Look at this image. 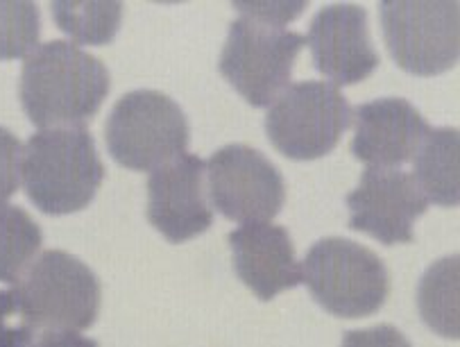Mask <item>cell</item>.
Masks as SVG:
<instances>
[{"label":"cell","mask_w":460,"mask_h":347,"mask_svg":"<svg viewBox=\"0 0 460 347\" xmlns=\"http://www.w3.org/2000/svg\"><path fill=\"white\" fill-rule=\"evenodd\" d=\"M110 71L71 41H48L25 58L21 102L39 129L84 128L110 93Z\"/></svg>","instance_id":"cell-1"},{"label":"cell","mask_w":460,"mask_h":347,"mask_svg":"<svg viewBox=\"0 0 460 347\" xmlns=\"http://www.w3.org/2000/svg\"><path fill=\"white\" fill-rule=\"evenodd\" d=\"M21 177L37 209L66 216L93 200L105 166L86 128L39 129L23 150Z\"/></svg>","instance_id":"cell-2"},{"label":"cell","mask_w":460,"mask_h":347,"mask_svg":"<svg viewBox=\"0 0 460 347\" xmlns=\"http://www.w3.org/2000/svg\"><path fill=\"white\" fill-rule=\"evenodd\" d=\"M302 280L311 295L338 318H366L390 293L385 263L361 243L342 236L320 238L306 253Z\"/></svg>","instance_id":"cell-3"},{"label":"cell","mask_w":460,"mask_h":347,"mask_svg":"<svg viewBox=\"0 0 460 347\" xmlns=\"http://www.w3.org/2000/svg\"><path fill=\"white\" fill-rule=\"evenodd\" d=\"M111 157L129 171H155L184 155L190 129L184 111L162 91H129L105 125Z\"/></svg>","instance_id":"cell-4"},{"label":"cell","mask_w":460,"mask_h":347,"mask_svg":"<svg viewBox=\"0 0 460 347\" xmlns=\"http://www.w3.org/2000/svg\"><path fill=\"white\" fill-rule=\"evenodd\" d=\"M14 289L25 318L37 332H82L98 318V277L64 250L43 253Z\"/></svg>","instance_id":"cell-5"},{"label":"cell","mask_w":460,"mask_h":347,"mask_svg":"<svg viewBox=\"0 0 460 347\" xmlns=\"http://www.w3.org/2000/svg\"><path fill=\"white\" fill-rule=\"evenodd\" d=\"M351 107L332 82L304 80L288 85L266 114L272 146L295 162L329 155L351 125Z\"/></svg>","instance_id":"cell-6"},{"label":"cell","mask_w":460,"mask_h":347,"mask_svg":"<svg viewBox=\"0 0 460 347\" xmlns=\"http://www.w3.org/2000/svg\"><path fill=\"white\" fill-rule=\"evenodd\" d=\"M384 37L394 62L413 76H440L460 53L456 0H385L379 5Z\"/></svg>","instance_id":"cell-7"},{"label":"cell","mask_w":460,"mask_h":347,"mask_svg":"<svg viewBox=\"0 0 460 347\" xmlns=\"http://www.w3.org/2000/svg\"><path fill=\"white\" fill-rule=\"evenodd\" d=\"M304 43L297 32L241 16L229 25L218 68L252 107H270L288 86Z\"/></svg>","instance_id":"cell-8"},{"label":"cell","mask_w":460,"mask_h":347,"mask_svg":"<svg viewBox=\"0 0 460 347\" xmlns=\"http://www.w3.org/2000/svg\"><path fill=\"white\" fill-rule=\"evenodd\" d=\"M209 195L216 209L241 225L270 223L286 202L279 168L250 146H225L211 155Z\"/></svg>","instance_id":"cell-9"},{"label":"cell","mask_w":460,"mask_h":347,"mask_svg":"<svg viewBox=\"0 0 460 347\" xmlns=\"http://www.w3.org/2000/svg\"><path fill=\"white\" fill-rule=\"evenodd\" d=\"M349 227L370 234L384 245L413 241V225L427 211L429 202L413 175L397 168H370L361 184L347 195Z\"/></svg>","instance_id":"cell-10"},{"label":"cell","mask_w":460,"mask_h":347,"mask_svg":"<svg viewBox=\"0 0 460 347\" xmlns=\"http://www.w3.org/2000/svg\"><path fill=\"white\" fill-rule=\"evenodd\" d=\"M147 220L171 243L189 241L214 225L204 191V162L198 155L184 153L150 173Z\"/></svg>","instance_id":"cell-11"},{"label":"cell","mask_w":460,"mask_h":347,"mask_svg":"<svg viewBox=\"0 0 460 347\" xmlns=\"http://www.w3.org/2000/svg\"><path fill=\"white\" fill-rule=\"evenodd\" d=\"M314 64L332 85H356L375 73L379 55L372 46L361 5L336 3L315 14L306 37Z\"/></svg>","instance_id":"cell-12"},{"label":"cell","mask_w":460,"mask_h":347,"mask_svg":"<svg viewBox=\"0 0 460 347\" xmlns=\"http://www.w3.org/2000/svg\"><path fill=\"white\" fill-rule=\"evenodd\" d=\"M429 123L403 98H379L356 110L351 153L370 168H397L411 162L427 138Z\"/></svg>","instance_id":"cell-13"},{"label":"cell","mask_w":460,"mask_h":347,"mask_svg":"<svg viewBox=\"0 0 460 347\" xmlns=\"http://www.w3.org/2000/svg\"><path fill=\"white\" fill-rule=\"evenodd\" d=\"M234 271L263 302L302 281V263L295 259L288 229L281 225H241L229 234Z\"/></svg>","instance_id":"cell-14"},{"label":"cell","mask_w":460,"mask_h":347,"mask_svg":"<svg viewBox=\"0 0 460 347\" xmlns=\"http://www.w3.org/2000/svg\"><path fill=\"white\" fill-rule=\"evenodd\" d=\"M460 134L454 128L429 129L427 138L413 155V180L427 202L440 207H456L460 200L458 171Z\"/></svg>","instance_id":"cell-15"},{"label":"cell","mask_w":460,"mask_h":347,"mask_svg":"<svg viewBox=\"0 0 460 347\" xmlns=\"http://www.w3.org/2000/svg\"><path fill=\"white\" fill-rule=\"evenodd\" d=\"M458 257L440 259L422 277L418 307L424 323L436 334L458 338Z\"/></svg>","instance_id":"cell-16"},{"label":"cell","mask_w":460,"mask_h":347,"mask_svg":"<svg viewBox=\"0 0 460 347\" xmlns=\"http://www.w3.org/2000/svg\"><path fill=\"white\" fill-rule=\"evenodd\" d=\"M37 220L12 202H0V281L16 284L41 247Z\"/></svg>","instance_id":"cell-17"},{"label":"cell","mask_w":460,"mask_h":347,"mask_svg":"<svg viewBox=\"0 0 460 347\" xmlns=\"http://www.w3.org/2000/svg\"><path fill=\"white\" fill-rule=\"evenodd\" d=\"M55 23L77 43L102 46L110 43L120 30L123 3H53Z\"/></svg>","instance_id":"cell-18"},{"label":"cell","mask_w":460,"mask_h":347,"mask_svg":"<svg viewBox=\"0 0 460 347\" xmlns=\"http://www.w3.org/2000/svg\"><path fill=\"white\" fill-rule=\"evenodd\" d=\"M41 19L30 0H0V59L28 58L37 48Z\"/></svg>","instance_id":"cell-19"},{"label":"cell","mask_w":460,"mask_h":347,"mask_svg":"<svg viewBox=\"0 0 460 347\" xmlns=\"http://www.w3.org/2000/svg\"><path fill=\"white\" fill-rule=\"evenodd\" d=\"M37 329L25 318L16 289L0 290V347H30Z\"/></svg>","instance_id":"cell-20"},{"label":"cell","mask_w":460,"mask_h":347,"mask_svg":"<svg viewBox=\"0 0 460 347\" xmlns=\"http://www.w3.org/2000/svg\"><path fill=\"white\" fill-rule=\"evenodd\" d=\"M23 146L7 128H0V202L7 200L21 186Z\"/></svg>","instance_id":"cell-21"},{"label":"cell","mask_w":460,"mask_h":347,"mask_svg":"<svg viewBox=\"0 0 460 347\" xmlns=\"http://www.w3.org/2000/svg\"><path fill=\"white\" fill-rule=\"evenodd\" d=\"M238 12L245 19L261 21V23L284 28L288 21L297 19L299 12H304L306 3H236Z\"/></svg>","instance_id":"cell-22"},{"label":"cell","mask_w":460,"mask_h":347,"mask_svg":"<svg viewBox=\"0 0 460 347\" xmlns=\"http://www.w3.org/2000/svg\"><path fill=\"white\" fill-rule=\"evenodd\" d=\"M341 347H413L399 329L379 325L370 329H351L342 336Z\"/></svg>","instance_id":"cell-23"},{"label":"cell","mask_w":460,"mask_h":347,"mask_svg":"<svg viewBox=\"0 0 460 347\" xmlns=\"http://www.w3.org/2000/svg\"><path fill=\"white\" fill-rule=\"evenodd\" d=\"M30 347H98V343L80 332H43Z\"/></svg>","instance_id":"cell-24"}]
</instances>
